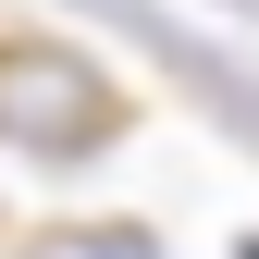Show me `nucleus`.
Wrapping results in <instances>:
<instances>
[{"label":"nucleus","mask_w":259,"mask_h":259,"mask_svg":"<svg viewBox=\"0 0 259 259\" xmlns=\"http://www.w3.org/2000/svg\"><path fill=\"white\" fill-rule=\"evenodd\" d=\"M222 13H259V0H222Z\"/></svg>","instance_id":"obj_4"},{"label":"nucleus","mask_w":259,"mask_h":259,"mask_svg":"<svg viewBox=\"0 0 259 259\" xmlns=\"http://www.w3.org/2000/svg\"><path fill=\"white\" fill-rule=\"evenodd\" d=\"M87 13H99V25H123V37H136V50L160 62V74H173L185 99H198V111L222 123V136H235V148L259 160V74H247V62H222V50L198 37V25H173L160 0H87Z\"/></svg>","instance_id":"obj_2"},{"label":"nucleus","mask_w":259,"mask_h":259,"mask_svg":"<svg viewBox=\"0 0 259 259\" xmlns=\"http://www.w3.org/2000/svg\"><path fill=\"white\" fill-rule=\"evenodd\" d=\"M13 259H160V235L148 222H37Z\"/></svg>","instance_id":"obj_3"},{"label":"nucleus","mask_w":259,"mask_h":259,"mask_svg":"<svg viewBox=\"0 0 259 259\" xmlns=\"http://www.w3.org/2000/svg\"><path fill=\"white\" fill-rule=\"evenodd\" d=\"M0 136L25 160H50V173H74L123 136V87L62 37H0Z\"/></svg>","instance_id":"obj_1"}]
</instances>
